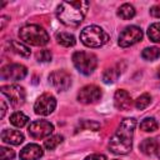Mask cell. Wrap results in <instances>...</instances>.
I'll use <instances>...</instances> for the list:
<instances>
[{"instance_id": "1", "label": "cell", "mask_w": 160, "mask_h": 160, "mask_svg": "<svg viewBox=\"0 0 160 160\" xmlns=\"http://www.w3.org/2000/svg\"><path fill=\"white\" fill-rule=\"evenodd\" d=\"M136 126L134 118L124 119L109 140V149L116 155H126L132 149V136Z\"/></svg>"}, {"instance_id": "2", "label": "cell", "mask_w": 160, "mask_h": 160, "mask_svg": "<svg viewBox=\"0 0 160 160\" xmlns=\"http://www.w3.org/2000/svg\"><path fill=\"white\" fill-rule=\"evenodd\" d=\"M88 9V1H62L56 9V16L66 26H78L84 20Z\"/></svg>"}, {"instance_id": "3", "label": "cell", "mask_w": 160, "mask_h": 160, "mask_svg": "<svg viewBox=\"0 0 160 160\" xmlns=\"http://www.w3.org/2000/svg\"><path fill=\"white\" fill-rule=\"evenodd\" d=\"M19 36L24 42L34 46H44L49 42V35L46 30L36 24L24 25L19 30Z\"/></svg>"}, {"instance_id": "4", "label": "cell", "mask_w": 160, "mask_h": 160, "mask_svg": "<svg viewBox=\"0 0 160 160\" xmlns=\"http://www.w3.org/2000/svg\"><path fill=\"white\" fill-rule=\"evenodd\" d=\"M80 40L85 46L89 48H100L108 42L109 35L105 32L104 29L96 25L86 26L80 32Z\"/></svg>"}, {"instance_id": "5", "label": "cell", "mask_w": 160, "mask_h": 160, "mask_svg": "<svg viewBox=\"0 0 160 160\" xmlns=\"http://www.w3.org/2000/svg\"><path fill=\"white\" fill-rule=\"evenodd\" d=\"M72 64L78 71L84 75H90L98 66V58L86 51H76L72 55Z\"/></svg>"}, {"instance_id": "6", "label": "cell", "mask_w": 160, "mask_h": 160, "mask_svg": "<svg viewBox=\"0 0 160 160\" xmlns=\"http://www.w3.org/2000/svg\"><path fill=\"white\" fill-rule=\"evenodd\" d=\"M142 39V31L139 26H126L119 35V45L121 48L131 46Z\"/></svg>"}, {"instance_id": "7", "label": "cell", "mask_w": 160, "mask_h": 160, "mask_svg": "<svg viewBox=\"0 0 160 160\" xmlns=\"http://www.w3.org/2000/svg\"><path fill=\"white\" fill-rule=\"evenodd\" d=\"M1 92L9 99L12 106H20L25 101V90L20 85H16V84L2 85Z\"/></svg>"}, {"instance_id": "8", "label": "cell", "mask_w": 160, "mask_h": 160, "mask_svg": "<svg viewBox=\"0 0 160 160\" xmlns=\"http://www.w3.org/2000/svg\"><path fill=\"white\" fill-rule=\"evenodd\" d=\"M56 108V100L51 94H42L38 98V100L34 104V110L38 115H49L51 114Z\"/></svg>"}, {"instance_id": "9", "label": "cell", "mask_w": 160, "mask_h": 160, "mask_svg": "<svg viewBox=\"0 0 160 160\" xmlns=\"http://www.w3.org/2000/svg\"><path fill=\"white\" fill-rule=\"evenodd\" d=\"M52 130H54L52 124L50 121H46V120H35L28 128V131L32 139L48 138V136H50Z\"/></svg>"}, {"instance_id": "10", "label": "cell", "mask_w": 160, "mask_h": 160, "mask_svg": "<svg viewBox=\"0 0 160 160\" xmlns=\"http://www.w3.org/2000/svg\"><path fill=\"white\" fill-rule=\"evenodd\" d=\"M28 74V69L21 64H9L1 69V79L2 80H22Z\"/></svg>"}, {"instance_id": "11", "label": "cell", "mask_w": 160, "mask_h": 160, "mask_svg": "<svg viewBox=\"0 0 160 160\" xmlns=\"http://www.w3.org/2000/svg\"><path fill=\"white\" fill-rule=\"evenodd\" d=\"M50 84L58 91H65L71 85V76L65 70H55L49 75Z\"/></svg>"}, {"instance_id": "12", "label": "cell", "mask_w": 160, "mask_h": 160, "mask_svg": "<svg viewBox=\"0 0 160 160\" xmlns=\"http://www.w3.org/2000/svg\"><path fill=\"white\" fill-rule=\"evenodd\" d=\"M102 92L99 86L96 85H85L84 88L80 89L78 92V100L81 104H92L100 100Z\"/></svg>"}, {"instance_id": "13", "label": "cell", "mask_w": 160, "mask_h": 160, "mask_svg": "<svg viewBox=\"0 0 160 160\" xmlns=\"http://www.w3.org/2000/svg\"><path fill=\"white\" fill-rule=\"evenodd\" d=\"M44 151L38 144H28L20 151V160H39L42 156Z\"/></svg>"}, {"instance_id": "14", "label": "cell", "mask_w": 160, "mask_h": 160, "mask_svg": "<svg viewBox=\"0 0 160 160\" xmlns=\"http://www.w3.org/2000/svg\"><path fill=\"white\" fill-rule=\"evenodd\" d=\"M114 104H115V108L119 109V110H129L132 105V100H131V96L129 95L128 91L120 89L115 92L114 95Z\"/></svg>"}, {"instance_id": "15", "label": "cell", "mask_w": 160, "mask_h": 160, "mask_svg": "<svg viewBox=\"0 0 160 160\" xmlns=\"http://www.w3.org/2000/svg\"><path fill=\"white\" fill-rule=\"evenodd\" d=\"M1 140L10 145H20L24 141V135L19 130L5 129L1 131Z\"/></svg>"}, {"instance_id": "16", "label": "cell", "mask_w": 160, "mask_h": 160, "mask_svg": "<svg viewBox=\"0 0 160 160\" xmlns=\"http://www.w3.org/2000/svg\"><path fill=\"white\" fill-rule=\"evenodd\" d=\"M140 150L142 154L148 155V156H151L155 154L156 151V139H152V138H148V139H144L140 144Z\"/></svg>"}, {"instance_id": "17", "label": "cell", "mask_w": 160, "mask_h": 160, "mask_svg": "<svg viewBox=\"0 0 160 160\" xmlns=\"http://www.w3.org/2000/svg\"><path fill=\"white\" fill-rule=\"evenodd\" d=\"M9 46L11 49V51H14L15 54H18L22 58H29L30 56V49L26 45H24L22 42H19L16 40H11L9 42Z\"/></svg>"}, {"instance_id": "18", "label": "cell", "mask_w": 160, "mask_h": 160, "mask_svg": "<svg viewBox=\"0 0 160 160\" xmlns=\"http://www.w3.org/2000/svg\"><path fill=\"white\" fill-rule=\"evenodd\" d=\"M119 75H120V69L118 66H111V68H109V69H106L104 71L102 81L105 84H112V82H115L118 80Z\"/></svg>"}, {"instance_id": "19", "label": "cell", "mask_w": 160, "mask_h": 160, "mask_svg": "<svg viewBox=\"0 0 160 160\" xmlns=\"http://www.w3.org/2000/svg\"><path fill=\"white\" fill-rule=\"evenodd\" d=\"M118 15L124 20L132 19L135 16V9L131 4H122L118 10Z\"/></svg>"}, {"instance_id": "20", "label": "cell", "mask_w": 160, "mask_h": 160, "mask_svg": "<svg viewBox=\"0 0 160 160\" xmlns=\"http://www.w3.org/2000/svg\"><path fill=\"white\" fill-rule=\"evenodd\" d=\"M28 121H29V118H28L25 114H22L21 111H16V112H14V114L10 116V122H11L14 126H16V128H22V126H25V125L28 124Z\"/></svg>"}, {"instance_id": "21", "label": "cell", "mask_w": 160, "mask_h": 160, "mask_svg": "<svg viewBox=\"0 0 160 160\" xmlns=\"http://www.w3.org/2000/svg\"><path fill=\"white\" fill-rule=\"evenodd\" d=\"M56 40L60 45L65 46V48H70L75 45V38L74 35L69 34V32H59L56 35Z\"/></svg>"}, {"instance_id": "22", "label": "cell", "mask_w": 160, "mask_h": 160, "mask_svg": "<svg viewBox=\"0 0 160 160\" xmlns=\"http://www.w3.org/2000/svg\"><path fill=\"white\" fill-rule=\"evenodd\" d=\"M142 59L148 60V61H154L160 56V49L156 46H150V48H145L141 52Z\"/></svg>"}, {"instance_id": "23", "label": "cell", "mask_w": 160, "mask_h": 160, "mask_svg": "<svg viewBox=\"0 0 160 160\" xmlns=\"http://www.w3.org/2000/svg\"><path fill=\"white\" fill-rule=\"evenodd\" d=\"M158 122L154 118H145L141 122H140V129L146 131V132H152L155 130H158Z\"/></svg>"}, {"instance_id": "24", "label": "cell", "mask_w": 160, "mask_h": 160, "mask_svg": "<svg viewBox=\"0 0 160 160\" xmlns=\"http://www.w3.org/2000/svg\"><path fill=\"white\" fill-rule=\"evenodd\" d=\"M148 36L154 42H160V22H154L148 29Z\"/></svg>"}, {"instance_id": "25", "label": "cell", "mask_w": 160, "mask_h": 160, "mask_svg": "<svg viewBox=\"0 0 160 160\" xmlns=\"http://www.w3.org/2000/svg\"><path fill=\"white\" fill-rule=\"evenodd\" d=\"M62 139H64V138H62L61 135H52V136L48 138V139L44 141V146H45L48 150H52V149H55L59 144H61Z\"/></svg>"}, {"instance_id": "26", "label": "cell", "mask_w": 160, "mask_h": 160, "mask_svg": "<svg viewBox=\"0 0 160 160\" xmlns=\"http://www.w3.org/2000/svg\"><path fill=\"white\" fill-rule=\"evenodd\" d=\"M151 101V96L149 94H142L135 100V106L138 110H144Z\"/></svg>"}, {"instance_id": "27", "label": "cell", "mask_w": 160, "mask_h": 160, "mask_svg": "<svg viewBox=\"0 0 160 160\" xmlns=\"http://www.w3.org/2000/svg\"><path fill=\"white\" fill-rule=\"evenodd\" d=\"M15 156V152L12 149L9 148H0V159L1 160H12Z\"/></svg>"}, {"instance_id": "28", "label": "cell", "mask_w": 160, "mask_h": 160, "mask_svg": "<svg viewBox=\"0 0 160 160\" xmlns=\"http://www.w3.org/2000/svg\"><path fill=\"white\" fill-rule=\"evenodd\" d=\"M36 59H38V61L48 62V61H50V60H51V52H50L48 49L40 50V51L36 54Z\"/></svg>"}, {"instance_id": "29", "label": "cell", "mask_w": 160, "mask_h": 160, "mask_svg": "<svg viewBox=\"0 0 160 160\" xmlns=\"http://www.w3.org/2000/svg\"><path fill=\"white\" fill-rule=\"evenodd\" d=\"M79 125H80V128H85V129H94V130H96V129L100 126L98 122H94V121H86V120L81 121Z\"/></svg>"}, {"instance_id": "30", "label": "cell", "mask_w": 160, "mask_h": 160, "mask_svg": "<svg viewBox=\"0 0 160 160\" xmlns=\"http://www.w3.org/2000/svg\"><path fill=\"white\" fill-rule=\"evenodd\" d=\"M85 160H106V156L102 154H92L85 158Z\"/></svg>"}, {"instance_id": "31", "label": "cell", "mask_w": 160, "mask_h": 160, "mask_svg": "<svg viewBox=\"0 0 160 160\" xmlns=\"http://www.w3.org/2000/svg\"><path fill=\"white\" fill-rule=\"evenodd\" d=\"M150 14L154 18H160V5H154L150 9Z\"/></svg>"}, {"instance_id": "32", "label": "cell", "mask_w": 160, "mask_h": 160, "mask_svg": "<svg viewBox=\"0 0 160 160\" xmlns=\"http://www.w3.org/2000/svg\"><path fill=\"white\" fill-rule=\"evenodd\" d=\"M155 155L158 158H160V136L156 139V151H155Z\"/></svg>"}, {"instance_id": "33", "label": "cell", "mask_w": 160, "mask_h": 160, "mask_svg": "<svg viewBox=\"0 0 160 160\" xmlns=\"http://www.w3.org/2000/svg\"><path fill=\"white\" fill-rule=\"evenodd\" d=\"M5 112H6V104H5V101L2 100V101H1V115H0L1 119L5 116Z\"/></svg>"}, {"instance_id": "34", "label": "cell", "mask_w": 160, "mask_h": 160, "mask_svg": "<svg viewBox=\"0 0 160 160\" xmlns=\"http://www.w3.org/2000/svg\"><path fill=\"white\" fill-rule=\"evenodd\" d=\"M6 16H1V26H0V29H4L5 28V24H6Z\"/></svg>"}, {"instance_id": "35", "label": "cell", "mask_w": 160, "mask_h": 160, "mask_svg": "<svg viewBox=\"0 0 160 160\" xmlns=\"http://www.w3.org/2000/svg\"><path fill=\"white\" fill-rule=\"evenodd\" d=\"M158 76L160 78V68H159V70H158Z\"/></svg>"}]
</instances>
